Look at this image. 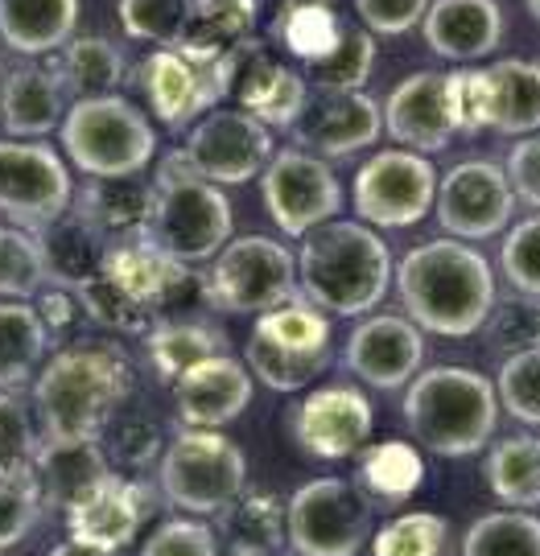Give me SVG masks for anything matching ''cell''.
<instances>
[{"instance_id":"1","label":"cell","mask_w":540,"mask_h":556,"mask_svg":"<svg viewBox=\"0 0 540 556\" xmlns=\"http://www.w3.org/2000/svg\"><path fill=\"white\" fill-rule=\"evenodd\" d=\"M397 293L404 318L441 338H470L495 305V273L462 239H429L409 248L397 264Z\"/></svg>"},{"instance_id":"2","label":"cell","mask_w":540,"mask_h":556,"mask_svg":"<svg viewBox=\"0 0 540 556\" xmlns=\"http://www.w3.org/2000/svg\"><path fill=\"white\" fill-rule=\"evenodd\" d=\"M133 392V367L121 346L79 342L50 358L34 379L41 441H100Z\"/></svg>"},{"instance_id":"3","label":"cell","mask_w":540,"mask_h":556,"mask_svg":"<svg viewBox=\"0 0 540 556\" xmlns=\"http://www.w3.org/2000/svg\"><path fill=\"white\" fill-rule=\"evenodd\" d=\"M392 285V252L376 227L330 219L301 239L298 289L310 305L335 318H363Z\"/></svg>"},{"instance_id":"4","label":"cell","mask_w":540,"mask_h":556,"mask_svg":"<svg viewBox=\"0 0 540 556\" xmlns=\"http://www.w3.org/2000/svg\"><path fill=\"white\" fill-rule=\"evenodd\" d=\"M404 420L438 457H470L500 425L495 383L470 367H429L404 392Z\"/></svg>"},{"instance_id":"5","label":"cell","mask_w":540,"mask_h":556,"mask_svg":"<svg viewBox=\"0 0 540 556\" xmlns=\"http://www.w3.org/2000/svg\"><path fill=\"white\" fill-rule=\"evenodd\" d=\"M231 227H236V215L223 186L202 181L181 149L165 153L153 178V215H149L145 239L181 264H199V260L219 256L231 239Z\"/></svg>"},{"instance_id":"6","label":"cell","mask_w":540,"mask_h":556,"mask_svg":"<svg viewBox=\"0 0 540 556\" xmlns=\"http://www.w3.org/2000/svg\"><path fill=\"white\" fill-rule=\"evenodd\" d=\"M59 137L75 169L100 181L140 178L158 153V132L149 116L121 91L100 100H75L62 116Z\"/></svg>"},{"instance_id":"7","label":"cell","mask_w":540,"mask_h":556,"mask_svg":"<svg viewBox=\"0 0 540 556\" xmlns=\"http://www.w3.org/2000/svg\"><path fill=\"white\" fill-rule=\"evenodd\" d=\"M243 363L273 392H305L330 367V318L305 298H293L256 318Z\"/></svg>"},{"instance_id":"8","label":"cell","mask_w":540,"mask_h":556,"mask_svg":"<svg viewBox=\"0 0 540 556\" xmlns=\"http://www.w3.org/2000/svg\"><path fill=\"white\" fill-rule=\"evenodd\" d=\"M248 486L243 450L223 429H181L161 450V495L186 516H219Z\"/></svg>"},{"instance_id":"9","label":"cell","mask_w":540,"mask_h":556,"mask_svg":"<svg viewBox=\"0 0 540 556\" xmlns=\"http://www.w3.org/2000/svg\"><path fill=\"white\" fill-rule=\"evenodd\" d=\"M206 298L211 309L261 318L285 301L301 298L298 256L268 236L227 239V248L206 268Z\"/></svg>"},{"instance_id":"10","label":"cell","mask_w":540,"mask_h":556,"mask_svg":"<svg viewBox=\"0 0 540 556\" xmlns=\"http://www.w3.org/2000/svg\"><path fill=\"white\" fill-rule=\"evenodd\" d=\"M372 532V503L347 478L301 482L285 503V536L298 556H355Z\"/></svg>"},{"instance_id":"11","label":"cell","mask_w":540,"mask_h":556,"mask_svg":"<svg viewBox=\"0 0 540 556\" xmlns=\"http://www.w3.org/2000/svg\"><path fill=\"white\" fill-rule=\"evenodd\" d=\"M240 59V54H236ZM236 59H206L186 50H153L140 62V87L153 116L165 128H194L206 112L219 108L223 96H231Z\"/></svg>"},{"instance_id":"12","label":"cell","mask_w":540,"mask_h":556,"mask_svg":"<svg viewBox=\"0 0 540 556\" xmlns=\"http://www.w3.org/2000/svg\"><path fill=\"white\" fill-rule=\"evenodd\" d=\"M75 181L66 161L41 140H0V219L38 236L71 211Z\"/></svg>"},{"instance_id":"13","label":"cell","mask_w":540,"mask_h":556,"mask_svg":"<svg viewBox=\"0 0 540 556\" xmlns=\"http://www.w3.org/2000/svg\"><path fill=\"white\" fill-rule=\"evenodd\" d=\"M438 199V174L434 161L425 153H409V149H384L372 161H363L355 186H351V202L355 215L367 227H417Z\"/></svg>"},{"instance_id":"14","label":"cell","mask_w":540,"mask_h":556,"mask_svg":"<svg viewBox=\"0 0 540 556\" xmlns=\"http://www.w3.org/2000/svg\"><path fill=\"white\" fill-rule=\"evenodd\" d=\"M261 190L273 223L289 239H305L342 211V186L335 169L305 149H277L264 165Z\"/></svg>"},{"instance_id":"15","label":"cell","mask_w":540,"mask_h":556,"mask_svg":"<svg viewBox=\"0 0 540 556\" xmlns=\"http://www.w3.org/2000/svg\"><path fill=\"white\" fill-rule=\"evenodd\" d=\"M186 161L202 181L215 186H243L273 161V132L243 108H215L190 128L186 137Z\"/></svg>"},{"instance_id":"16","label":"cell","mask_w":540,"mask_h":556,"mask_svg":"<svg viewBox=\"0 0 540 556\" xmlns=\"http://www.w3.org/2000/svg\"><path fill=\"white\" fill-rule=\"evenodd\" d=\"M441 231L450 239H491L503 227H512L516 194L512 181L503 174L500 161H459L445 178H438V199H434Z\"/></svg>"},{"instance_id":"17","label":"cell","mask_w":540,"mask_h":556,"mask_svg":"<svg viewBox=\"0 0 540 556\" xmlns=\"http://www.w3.org/2000/svg\"><path fill=\"white\" fill-rule=\"evenodd\" d=\"M372 400L351 383H330L318 388L293 408V441L301 454L318 457V462H347L360 457L372 438Z\"/></svg>"},{"instance_id":"18","label":"cell","mask_w":540,"mask_h":556,"mask_svg":"<svg viewBox=\"0 0 540 556\" xmlns=\"http://www.w3.org/2000/svg\"><path fill=\"white\" fill-rule=\"evenodd\" d=\"M425 334L404 314H367L342 346V367L376 392H397L420 376Z\"/></svg>"},{"instance_id":"19","label":"cell","mask_w":540,"mask_h":556,"mask_svg":"<svg viewBox=\"0 0 540 556\" xmlns=\"http://www.w3.org/2000/svg\"><path fill=\"white\" fill-rule=\"evenodd\" d=\"M384 132L404 144L409 153H438L459 132L454 103H450V75L417 71L392 87L384 103Z\"/></svg>"},{"instance_id":"20","label":"cell","mask_w":540,"mask_h":556,"mask_svg":"<svg viewBox=\"0 0 540 556\" xmlns=\"http://www.w3.org/2000/svg\"><path fill=\"white\" fill-rule=\"evenodd\" d=\"M153 507H158V498H153V491L145 482L112 470L100 486H91L62 516H66V528H71L75 540H87V544L121 553L124 544L137 540L140 523L153 516Z\"/></svg>"},{"instance_id":"21","label":"cell","mask_w":540,"mask_h":556,"mask_svg":"<svg viewBox=\"0 0 540 556\" xmlns=\"http://www.w3.org/2000/svg\"><path fill=\"white\" fill-rule=\"evenodd\" d=\"M231 96L240 100L248 116H256L273 132V128H298V119L305 116L310 83L293 66L268 59L256 41H248L236 59Z\"/></svg>"},{"instance_id":"22","label":"cell","mask_w":540,"mask_h":556,"mask_svg":"<svg viewBox=\"0 0 540 556\" xmlns=\"http://www.w3.org/2000/svg\"><path fill=\"white\" fill-rule=\"evenodd\" d=\"M252 392H256V379L248 371V363L231 355L206 358V363L190 367L174 383L178 417L186 420V429H223V425H231L252 404Z\"/></svg>"},{"instance_id":"23","label":"cell","mask_w":540,"mask_h":556,"mask_svg":"<svg viewBox=\"0 0 540 556\" xmlns=\"http://www.w3.org/2000/svg\"><path fill=\"white\" fill-rule=\"evenodd\" d=\"M384 132V108L363 91L326 96L318 108H310L298 119V140L305 153L322 161L351 157L360 149H372Z\"/></svg>"},{"instance_id":"24","label":"cell","mask_w":540,"mask_h":556,"mask_svg":"<svg viewBox=\"0 0 540 556\" xmlns=\"http://www.w3.org/2000/svg\"><path fill=\"white\" fill-rule=\"evenodd\" d=\"M66 83L54 62H25L0 79V124L9 140H41L62 128Z\"/></svg>"},{"instance_id":"25","label":"cell","mask_w":540,"mask_h":556,"mask_svg":"<svg viewBox=\"0 0 540 556\" xmlns=\"http://www.w3.org/2000/svg\"><path fill=\"white\" fill-rule=\"evenodd\" d=\"M429 50L445 62H479L503 38V9L495 0H434L420 21Z\"/></svg>"},{"instance_id":"26","label":"cell","mask_w":540,"mask_h":556,"mask_svg":"<svg viewBox=\"0 0 540 556\" xmlns=\"http://www.w3.org/2000/svg\"><path fill=\"white\" fill-rule=\"evenodd\" d=\"M41 256H46V277L59 289H83L87 280H96L108 264L112 239L96 231L91 223L83 219L79 211H66L54 223H46L38 231Z\"/></svg>"},{"instance_id":"27","label":"cell","mask_w":540,"mask_h":556,"mask_svg":"<svg viewBox=\"0 0 540 556\" xmlns=\"http://www.w3.org/2000/svg\"><path fill=\"white\" fill-rule=\"evenodd\" d=\"M71 211H79L83 219L96 231L124 243V239H145L149 231V215H153V181L140 178H91L83 190H75Z\"/></svg>"},{"instance_id":"28","label":"cell","mask_w":540,"mask_h":556,"mask_svg":"<svg viewBox=\"0 0 540 556\" xmlns=\"http://www.w3.org/2000/svg\"><path fill=\"white\" fill-rule=\"evenodd\" d=\"M34 475L41 486V503L66 511L91 486H100L103 478L112 475V466H108L100 441H41L38 457H34Z\"/></svg>"},{"instance_id":"29","label":"cell","mask_w":540,"mask_h":556,"mask_svg":"<svg viewBox=\"0 0 540 556\" xmlns=\"http://www.w3.org/2000/svg\"><path fill=\"white\" fill-rule=\"evenodd\" d=\"M79 29V0H0V41L25 54H54Z\"/></svg>"},{"instance_id":"30","label":"cell","mask_w":540,"mask_h":556,"mask_svg":"<svg viewBox=\"0 0 540 556\" xmlns=\"http://www.w3.org/2000/svg\"><path fill=\"white\" fill-rule=\"evenodd\" d=\"M482 79H487V128L507 137L540 132V62H491L482 66Z\"/></svg>"},{"instance_id":"31","label":"cell","mask_w":540,"mask_h":556,"mask_svg":"<svg viewBox=\"0 0 540 556\" xmlns=\"http://www.w3.org/2000/svg\"><path fill=\"white\" fill-rule=\"evenodd\" d=\"M256 29V0H190V17L174 50L236 59Z\"/></svg>"},{"instance_id":"32","label":"cell","mask_w":540,"mask_h":556,"mask_svg":"<svg viewBox=\"0 0 540 556\" xmlns=\"http://www.w3.org/2000/svg\"><path fill=\"white\" fill-rule=\"evenodd\" d=\"M231 355V342L219 326L206 321H165L145 334V363L161 383H178L190 367H199L206 358Z\"/></svg>"},{"instance_id":"33","label":"cell","mask_w":540,"mask_h":556,"mask_svg":"<svg viewBox=\"0 0 540 556\" xmlns=\"http://www.w3.org/2000/svg\"><path fill=\"white\" fill-rule=\"evenodd\" d=\"M223 556H277L285 544V503L268 491H243L219 511Z\"/></svg>"},{"instance_id":"34","label":"cell","mask_w":540,"mask_h":556,"mask_svg":"<svg viewBox=\"0 0 540 556\" xmlns=\"http://www.w3.org/2000/svg\"><path fill=\"white\" fill-rule=\"evenodd\" d=\"M181 268H186L181 260L158 252L149 239H124V243H112L108 264H103V277L116 280L124 293H133L158 318L161 298H165V289L174 285V277H178Z\"/></svg>"},{"instance_id":"35","label":"cell","mask_w":540,"mask_h":556,"mask_svg":"<svg viewBox=\"0 0 540 556\" xmlns=\"http://www.w3.org/2000/svg\"><path fill=\"white\" fill-rule=\"evenodd\" d=\"M420 478H425V462H420L417 445H409V441H380V445L360 450L355 486L367 503H384V507L409 503Z\"/></svg>"},{"instance_id":"36","label":"cell","mask_w":540,"mask_h":556,"mask_svg":"<svg viewBox=\"0 0 540 556\" xmlns=\"http://www.w3.org/2000/svg\"><path fill=\"white\" fill-rule=\"evenodd\" d=\"M59 75L66 83V96L75 100H100V96H116L124 83V54L100 34H83L71 38L59 54Z\"/></svg>"},{"instance_id":"37","label":"cell","mask_w":540,"mask_h":556,"mask_svg":"<svg viewBox=\"0 0 540 556\" xmlns=\"http://www.w3.org/2000/svg\"><path fill=\"white\" fill-rule=\"evenodd\" d=\"M487 486L512 511H532L540 507V438L520 433V438L500 441L487 454Z\"/></svg>"},{"instance_id":"38","label":"cell","mask_w":540,"mask_h":556,"mask_svg":"<svg viewBox=\"0 0 540 556\" xmlns=\"http://www.w3.org/2000/svg\"><path fill=\"white\" fill-rule=\"evenodd\" d=\"M50 351V330L29 301H0V392L21 388Z\"/></svg>"},{"instance_id":"39","label":"cell","mask_w":540,"mask_h":556,"mask_svg":"<svg viewBox=\"0 0 540 556\" xmlns=\"http://www.w3.org/2000/svg\"><path fill=\"white\" fill-rule=\"evenodd\" d=\"M268 29H273V41L285 46L289 59L314 62L339 41L342 17L335 13V0H280Z\"/></svg>"},{"instance_id":"40","label":"cell","mask_w":540,"mask_h":556,"mask_svg":"<svg viewBox=\"0 0 540 556\" xmlns=\"http://www.w3.org/2000/svg\"><path fill=\"white\" fill-rule=\"evenodd\" d=\"M376 66V38L363 25H347L342 21L339 41L322 54V59L305 62V83H314L322 96H347V91H363Z\"/></svg>"},{"instance_id":"41","label":"cell","mask_w":540,"mask_h":556,"mask_svg":"<svg viewBox=\"0 0 540 556\" xmlns=\"http://www.w3.org/2000/svg\"><path fill=\"white\" fill-rule=\"evenodd\" d=\"M462 556H540V519L532 511H487L470 523Z\"/></svg>"},{"instance_id":"42","label":"cell","mask_w":540,"mask_h":556,"mask_svg":"<svg viewBox=\"0 0 540 556\" xmlns=\"http://www.w3.org/2000/svg\"><path fill=\"white\" fill-rule=\"evenodd\" d=\"M75 298H79L83 314L96 321V326H103V330H116V334H149V330L158 326V318H153L133 293H124L121 285L112 277H103V273L96 280H87L83 289H75Z\"/></svg>"},{"instance_id":"43","label":"cell","mask_w":540,"mask_h":556,"mask_svg":"<svg viewBox=\"0 0 540 556\" xmlns=\"http://www.w3.org/2000/svg\"><path fill=\"white\" fill-rule=\"evenodd\" d=\"M46 285L50 277H46L38 236L21 231V227H4V236H0V298L29 301L38 298Z\"/></svg>"},{"instance_id":"44","label":"cell","mask_w":540,"mask_h":556,"mask_svg":"<svg viewBox=\"0 0 540 556\" xmlns=\"http://www.w3.org/2000/svg\"><path fill=\"white\" fill-rule=\"evenodd\" d=\"M41 433L38 417H34V400L21 388H4L0 392V475L9 470H29L38 457Z\"/></svg>"},{"instance_id":"45","label":"cell","mask_w":540,"mask_h":556,"mask_svg":"<svg viewBox=\"0 0 540 556\" xmlns=\"http://www.w3.org/2000/svg\"><path fill=\"white\" fill-rule=\"evenodd\" d=\"M445 540H450V523L438 511H404L376 532L372 556H441Z\"/></svg>"},{"instance_id":"46","label":"cell","mask_w":540,"mask_h":556,"mask_svg":"<svg viewBox=\"0 0 540 556\" xmlns=\"http://www.w3.org/2000/svg\"><path fill=\"white\" fill-rule=\"evenodd\" d=\"M121 29L133 41H153L158 50H174L181 41L190 0H121Z\"/></svg>"},{"instance_id":"47","label":"cell","mask_w":540,"mask_h":556,"mask_svg":"<svg viewBox=\"0 0 540 556\" xmlns=\"http://www.w3.org/2000/svg\"><path fill=\"white\" fill-rule=\"evenodd\" d=\"M41 511H46V503H41V486L34 466L0 475V553L21 544V540L34 532Z\"/></svg>"},{"instance_id":"48","label":"cell","mask_w":540,"mask_h":556,"mask_svg":"<svg viewBox=\"0 0 540 556\" xmlns=\"http://www.w3.org/2000/svg\"><path fill=\"white\" fill-rule=\"evenodd\" d=\"M495 396L520 425H540V346L503 358Z\"/></svg>"},{"instance_id":"49","label":"cell","mask_w":540,"mask_h":556,"mask_svg":"<svg viewBox=\"0 0 540 556\" xmlns=\"http://www.w3.org/2000/svg\"><path fill=\"white\" fill-rule=\"evenodd\" d=\"M482 330L491 338V346L503 351V355H520V351H532L540 346V301L532 298H516L491 305V314L482 321Z\"/></svg>"},{"instance_id":"50","label":"cell","mask_w":540,"mask_h":556,"mask_svg":"<svg viewBox=\"0 0 540 556\" xmlns=\"http://www.w3.org/2000/svg\"><path fill=\"white\" fill-rule=\"evenodd\" d=\"M500 268L520 298L540 301V215L516 223L500 248Z\"/></svg>"},{"instance_id":"51","label":"cell","mask_w":540,"mask_h":556,"mask_svg":"<svg viewBox=\"0 0 540 556\" xmlns=\"http://www.w3.org/2000/svg\"><path fill=\"white\" fill-rule=\"evenodd\" d=\"M103 454H108V466L116 475H133V470H149L153 462H161V438L149 420H112L103 429Z\"/></svg>"},{"instance_id":"52","label":"cell","mask_w":540,"mask_h":556,"mask_svg":"<svg viewBox=\"0 0 540 556\" xmlns=\"http://www.w3.org/2000/svg\"><path fill=\"white\" fill-rule=\"evenodd\" d=\"M140 556H219V536L211 523H199V519H165L145 540Z\"/></svg>"},{"instance_id":"53","label":"cell","mask_w":540,"mask_h":556,"mask_svg":"<svg viewBox=\"0 0 540 556\" xmlns=\"http://www.w3.org/2000/svg\"><path fill=\"white\" fill-rule=\"evenodd\" d=\"M429 4L434 0H355V13L372 38H404L425 21Z\"/></svg>"},{"instance_id":"54","label":"cell","mask_w":540,"mask_h":556,"mask_svg":"<svg viewBox=\"0 0 540 556\" xmlns=\"http://www.w3.org/2000/svg\"><path fill=\"white\" fill-rule=\"evenodd\" d=\"M450 103H454L459 132H479V128H487V79H482V66H459V71H450Z\"/></svg>"},{"instance_id":"55","label":"cell","mask_w":540,"mask_h":556,"mask_svg":"<svg viewBox=\"0 0 540 556\" xmlns=\"http://www.w3.org/2000/svg\"><path fill=\"white\" fill-rule=\"evenodd\" d=\"M503 174L512 181V194L540 215V132L516 140V149L503 157Z\"/></svg>"},{"instance_id":"56","label":"cell","mask_w":540,"mask_h":556,"mask_svg":"<svg viewBox=\"0 0 540 556\" xmlns=\"http://www.w3.org/2000/svg\"><path fill=\"white\" fill-rule=\"evenodd\" d=\"M34 309H38L41 326L50 330V334H62V330H71L75 326V314H79V298L71 293V289H59V285H46L34 301Z\"/></svg>"},{"instance_id":"57","label":"cell","mask_w":540,"mask_h":556,"mask_svg":"<svg viewBox=\"0 0 540 556\" xmlns=\"http://www.w3.org/2000/svg\"><path fill=\"white\" fill-rule=\"evenodd\" d=\"M46 556H116V553H112V548H100V544H87V540L66 536L62 544H54Z\"/></svg>"},{"instance_id":"58","label":"cell","mask_w":540,"mask_h":556,"mask_svg":"<svg viewBox=\"0 0 540 556\" xmlns=\"http://www.w3.org/2000/svg\"><path fill=\"white\" fill-rule=\"evenodd\" d=\"M528 9H532V17L540 21V0H528Z\"/></svg>"},{"instance_id":"59","label":"cell","mask_w":540,"mask_h":556,"mask_svg":"<svg viewBox=\"0 0 540 556\" xmlns=\"http://www.w3.org/2000/svg\"><path fill=\"white\" fill-rule=\"evenodd\" d=\"M0 236H4V223H0Z\"/></svg>"}]
</instances>
